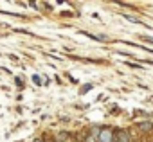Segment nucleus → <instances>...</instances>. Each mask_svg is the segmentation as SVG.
<instances>
[{
  "instance_id": "1",
  "label": "nucleus",
  "mask_w": 153,
  "mask_h": 142,
  "mask_svg": "<svg viewBox=\"0 0 153 142\" xmlns=\"http://www.w3.org/2000/svg\"><path fill=\"white\" fill-rule=\"evenodd\" d=\"M96 142H115V129L112 126H103L97 129Z\"/></svg>"
},
{
  "instance_id": "2",
  "label": "nucleus",
  "mask_w": 153,
  "mask_h": 142,
  "mask_svg": "<svg viewBox=\"0 0 153 142\" xmlns=\"http://www.w3.org/2000/svg\"><path fill=\"white\" fill-rule=\"evenodd\" d=\"M115 142H131L130 140V133L126 129H117L115 131Z\"/></svg>"
},
{
  "instance_id": "3",
  "label": "nucleus",
  "mask_w": 153,
  "mask_h": 142,
  "mask_svg": "<svg viewBox=\"0 0 153 142\" xmlns=\"http://www.w3.org/2000/svg\"><path fill=\"white\" fill-rule=\"evenodd\" d=\"M139 128L148 131V129H151V128H153V124H151V122H140V124H139Z\"/></svg>"
},
{
  "instance_id": "4",
  "label": "nucleus",
  "mask_w": 153,
  "mask_h": 142,
  "mask_svg": "<svg viewBox=\"0 0 153 142\" xmlns=\"http://www.w3.org/2000/svg\"><path fill=\"white\" fill-rule=\"evenodd\" d=\"M123 18H124V20H128V22H131V24H140L137 18H133V16H130V15H123Z\"/></svg>"
},
{
  "instance_id": "5",
  "label": "nucleus",
  "mask_w": 153,
  "mask_h": 142,
  "mask_svg": "<svg viewBox=\"0 0 153 142\" xmlns=\"http://www.w3.org/2000/svg\"><path fill=\"white\" fill-rule=\"evenodd\" d=\"M144 41H149V43H153V36H140Z\"/></svg>"
},
{
  "instance_id": "6",
  "label": "nucleus",
  "mask_w": 153,
  "mask_h": 142,
  "mask_svg": "<svg viewBox=\"0 0 153 142\" xmlns=\"http://www.w3.org/2000/svg\"><path fill=\"white\" fill-rule=\"evenodd\" d=\"M128 67H131V68H142V67H139L137 63H128Z\"/></svg>"
},
{
  "instance_id": "7",
  "label": "nucleus",
  "mask_w": 153,
  "mask_h": 142,
  "mask_svg": "<svg viewBox=\"0 0 153 142\" xmlns=\"http://www.w3.org/2000/svg\"><path fill=\"white\" fill-rule=\"evenodd\" d=\"M33 79H34V83H36V85H42V81H40V76H34Z\"/></svg>"
},
{
  "instance_id": "8",
  "label": "nucleus",
  "mask_w": 153,
  "mask_h": 142,
  "mask_svg": "<svg viewBox=\"0 0 153 142\" xmlns=\"http://www.w3.org/2000/svg\"><path fill=\"white\" fill-rule=\"evenodd\" d=\"M34 142H45V140H42V138H36V140H34Z\"/></svg>"
}]
</instances>
